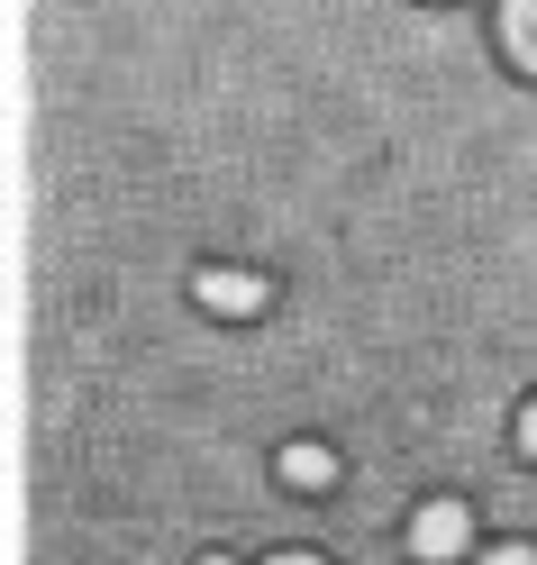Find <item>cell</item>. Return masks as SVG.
<instances>
[{
	"label": "cell",
	"mask_w": 537,
	"mask_h": 565,
	"mask_svg": "<svg viewBox=\"0 0 537 565\" xmlns=\"http://www.w3.org/2000/svg\"><path fill=\"white\" fill-rule=\"evenodd\" d=\"M201 565H237V556H201Z\"/></svg>",
	"instance_id": "cell-8"
},
{
	"label": "cell",
	"mask_w": 537,
	"mask_h": 565,
	"mask_svg": "<svg viewBox=\"0 0 537 565\" xmlns=\"http://www.w3.org/2000/svg\"><path fill=\"white\" fill-rule=\"evenodd\" d=\"M483 565H537V547L528 539H501V547H483Z\"/></svg>",
	"instance_id": "cell-5"
},
{
	"label": "cell",
	"mask_w": 537,
	"mask_h": 565,
	"mask_svg": "<svg viewBox=\"0 0 537 565\" xmlns=\"http://www.w3.org/2000/svg\"><path fill=\"white\" fill-rule=\"evenodd\" d=\"M501 55L537 83V0H501Z\"/></svg>",
	"instance_id": "cell-3"
},
{
	"label": "cell",
	"mask_w": 537,
	"mask_h": 565,
	"mask_svg": "<svg viewBox=\"0 0 537 565\" xmlns=\"http://www.w3.org/2000/svg\"><path fill=\"white\" fill-rule=\"evenodd\" d=\"M282 483L329 492V483H337V456H329V447H310V438H292V447H282Z\"/></svg>",
	"instance_id": "cell-4"
},
{
	"label": "cell",
	"mask_w": 537,
	"mask_h": 565,
	"mask_svg": "<svg viewBox=\"0 0 537 565\" xmlns=\"http://www.w3.org/2000/svg\"><path fill=\"white\" fill-rule=\"evenodd\" d=\"M192 301H201V310H219V320H256V310H273V274L210 265V274H192Z\"/></svg>",
	"instance_id": "cell-1"
},
{
	"label": "cell",
	"mask_w": 537,
	"mask_h": 565,
	"mask_svg": "<svg viewBox=\"0 0 537 565\" xmlns=\"http://www.w3.org/2000/svg\"><path fill=\"white\" fill-rule=\"evenodd\" d=\"M273 565H329V556H310V547H292V556H273Z\"/></svg>",
	"instance_id": "cell-7"
},
{
	"label": "cell",
	"mask_w": 537,
	"mask_h": 565,
	"mask_svg": "<svg viewBox=\"0 0 537 565\" xmlns=\"http://www.w3.org/2000/svg\"><path fill=\"white\" fill-rule=\"evenodd\" d=\"M519 456L537 466V393H528V411H519Z\"/></svg>",
	"instance_id": "cell-6"
},
{
	"label": "cell",
	"mask_w": 537,
	"mask_h": 565,
	"mask_svg": "<svg viewBox=\"0 0 537 565\" xmlns=\"http://www.w3.org/2000/svg\"><path fill=\"white\" fill-rule=\"evenodd\" d=\"M464 547H474V511H464V502H419V511H410V556L455 565Z\"/></svg>",
	"instance_id": "cell-2"
}]
</instances>
